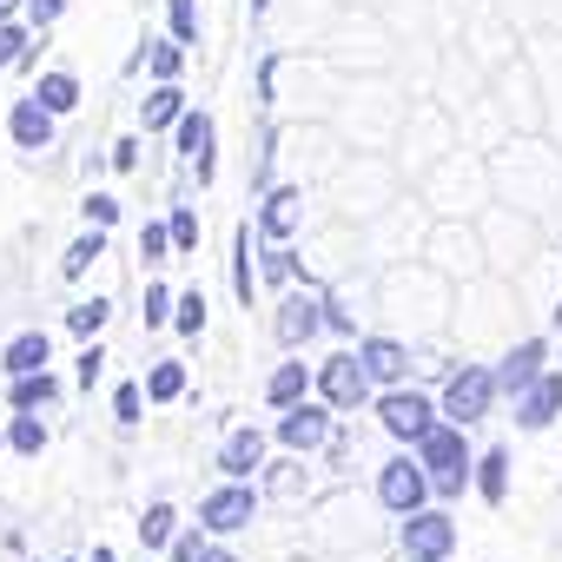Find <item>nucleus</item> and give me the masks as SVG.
Listing matches in <instances>:
<instances>
[{
  "label": "nucleus",
  "instance_id": "18",
  "mask_svg": "<svg viewBox=\"0 0 562 562\" xmlns=\"http://www.w3.org/2000/svg\"><path fill=\"white\" fill-rule=\"evenodd\" d=\"M292 225H299V192H271V199H265V232L285 238Z\"/></svg>",
  "mask_w": 562,
  "mask_h": 562
},
{
  "label": "nucleus",
  "instance_id": "43",
  "mask_svg": "<svg viewBox=\"0 0 562 562\" xmlns=\"http://www.w3.org/2000/svg\"><path fill=\"white\" fill-rule=\"evenodd\" d=\"M8 14H14V0H0V21H8Z\"/></svg>",
  "mask_w": 562,
  "mask_h": 562
},
{
  "label": "nucleus",
  "instance_id": "28",
  "mask_svg": "<svg viewBox=\"0 0 562 562\" xmlns=\"http://www.w3.org/2000/svg\"><path fill=\"white\" fill-rule=\"evenodd\" d=\"M172 34H179V41L199 34V8H192V0H172Z\"/></svg>",
  "mask_w": 562,
  "mask_h": 562
},
{
  "label": "nucleus",
  "instance_id": "3",
  "mask_svg": "<svg viewBox=\"0 0 562 562\" xmlns=\"http://www.w3.org/2000/svg\"><path fill=\"white\" fill-rule=\"evenodd\" d=\"M424 490H430V476H424V463H411V457L384 463V476H378V496H384L397 516H411V509L424 503Z\"/></svg>",
  "mask_w": 562,
  "mask_h": 562
},
{
  "label": "nucleus",
  "instance_id": "40",
  "mask_svg": "<svg viewBox=\"0 0 562 562\" xmlns=\"http://www.w3.org/2000/svg\"><path fill=\"white\" fill-rule=\"evenodd\" d=\"M172 555H179V562H199V555H205V542H199V536H179V549H172Z\"/></svg>",
  "mask_w": 562,
  "mask_h": 562
},
{
  "label": "nucleus",
  "instance_id": "5",
  "mask_svg": "<svg viewBox=\"0 0 562 562\" xmlns=\"http://www.w3.org/2000/svg\"><path fill=\"white\" fill-rule=\"evenodd\" d=\"M318 384H325V397H331L338 411H351V404L364 397V384H371V371H364V358H331V364L318 371Z\"/></svg>",
  "mask_w": 562,
  "mask_h": 562
},
{
  "label": "nucleus",
  "instance_id": "14",
  "mask_svg": "<svg viewBox=\"0 0 562 562\" xmlns=\"http://www.w3.org/2000/svg\"><path fill=\"white\" fill-rule=\"evenodd\" d=\"M555 411H562V378H542V384H529V397H522V411H516V417H522L529 430H542Z\"/></svg>",
  "mask_w": 562,
  "mask_h": 562
},
{
  "label": "nucleus",
  "instance_id": "42",
  "mask_svg": "<svg viewBox=\"0 0 562 562\" xmlns=\"http://www.w3.org/2000/svg\"><path fill=\"white\" fill-rule=\"evenodd\" d=\"M93 562H113V549H93Z\"/></svg>",
  "mask_w": 562,
  "mask_h": 562
},
{
  "label": "nucleus",
  "instance_id": "37",
  "mask_svg": "<svg viewBox=\"0 0 562 562\" xmlns=\"http://www.w3.org/2000/svg\"><path fill=\"white\" fill-rule=\"evenodd\" d=\"M153 74L172 80V74H179V47H153Z\"/></svg>",
  "mask_w": 562,
  "mask_h": 562
},
{
  "label": "nucleus",
  "instance_id": "24",
  "mask_svg": "<svg viewBox=\"0 0 562 562\" xmlns=\"http://www.w3.org/2000/svg\"><path fill=\"white\" fill-rule=\"evenodd\" d=\"M100 251H106V238H100V232H93V238H80V245H74V251H67V265H60V271H67V278H80V271H87V265H93V258H100Z\"/></svg>",
  "mask_w": 562,
  "mask_h": 562
},
{
  "label": "nucleus",
  "instance_id": "15",
  "mask_svg": "<svg viewBox=\"0 0 562 562\" xmlns=\"http://www.w3.org/2000/svg\"><path fill=\"white\" fill-rule=\"evenodd\" d=\"M0 364H8L14 378H27V371H41V364H47V331H21V338L8 345V358H0Z\"/></svg>",
  "mask_w": 562,
  "mask_h": 562
},
{
  "label": "nucleus",
  "instance_id": "16",
  "mask_svg": "<svg viewBox=\"0 0 562 562\" xmlns=\"http://www.w3.org/2000/svg\"><path fill=\"white\" fill-rule=\"evenodd\" d=\"M179 146L199 159V179H205V172H212V120H205V113H186V120H179Z\"/></svg>",
  "mask_w": 562,
  "mask_h": 562
},
{
  "label": "nucleus",
  "instance_id": "30",
  "mask_svg": "<svg viewBox=\"0 0 562 562\" xmlns=\"http://www.w3.org/2000/svg\"><path fill=\"white\" fill-rule=\"evenodd\" d=\"M199 325H205V299L192 292V299H179V331H192V338H199Z\"/></svg>",
  "mask_w": 562,
  "mask_h": 562
},
{
  "label": "nucleus",
  "instance_id": "19",
  "mask_svg": "<svg viewBox=\"0 0 562 562\" xmlns=\"http://www.w3.org/2000/svg\"><path fill=\"white\" fill-rule=\"evenodd\" d=\"M476 490H483L490 503H503V490H509V457H503V450H490V457L476 463Z\"/></svg>",
  "mask_w": 562,
  "mask_h": 562
},
{
  "label": "nucleus",
  "instance_id": "26",
  "mask_svg": "<svg viewBox=\"0 0 562 562\" xmlns=\"http://www.w3.org/2000/svg\"><path fill=\"white\" fill-rule=\"evenodd\" d=\"M8 443H14V450H27V457H34V450H41V443H47V430H41V424H34V417H21V424H14V430H8Z\"/></svg>",
  "mask_w": 562,
  "mask_h": 562
},
{
  "label": "nucleus",
  "instance_id": "23",
  "mask_svg": "<svg viewBox=\"0 0 562 562\" xmlns=\"http://www.w3.org/2000/svg\"><path fill=\"white\" fill-rule=\"evenodd\" d=\"M172 120H179V87H159L146 100V126H172Z\"/></svg>",
  "mask_w": 562,
  "mask_h": 562
},
{
  "label": "nucleus",
  "instance_id": "29",
  "mask_svg": "<svg viewBox=\"0 0 562 562\" xmlns=\"http://www.w3.org/2000/svg\"><path fill=\"white\" fill-rule=\"evenodd\" d=\"M166 245H172V225H146L139 232V258H159Z\"/></svg>",
  "mask_w": 562,
  "mask_h": 562
},
{
  "label": "nucleus",
  "instance_id": "35",
  "mask_svg": "<svg viewBox=\"0 0 562 562\" xmlns=\"http://www.w3.org/2000/svg\"><path fill=\"white\" fill-rule=\"evenodd\" d=\"M172 312V299H166V285H146V325H159Z\"/></svg>",
  "mask_w": 562,
  "mask_h": 562
},
{
  "label": "nucleus",
  "instance_id": "33",
  "mask_svg": "<svg viewBox=\"0 0 562 562\" xmlns=\"http://www.w3.org/2000/svg\"><path fill=\"white\" fill-rule=\"evenodd\" d=\"M265 278H271V285H285V278H292V251H265Z\"/></svg>",
  "mask_w": 562,
  "mask_h": 562
},
{
  "label": "nucleus",
  "instance_id": "17",
  "mask_svg": "<svg viewBox=\"0 0 562 562\" xmlns=\"http://www.w3.org/2000/svg\"><path fill=\"white\" fill-rule=\"evenodd\" d=\"M34 100H41L47 113H74V106H80V87H74V74H47V80L34 87Z\"/></svg>",
  "mask_w": 562,
  "mask_h": 562
},
{
  "label": "nucleus",
  "instance_id": "10",
  "mask_svg": "<svg viewBox=\"0 0 562 562\" xmlns=\"http://www.w3.org/2000/svg\"><path fill=\"white\" fill-rule=\"evenodd\" d=\"M536 364H542V345H536V338H529V345H516V351L503 358V371H496V391H509V397H516V391H529V384H536Z\"/></svg>",
  "mask_w": 562,
  "mask_h": 562
},
{
  "label": "nucleus",
  "instance_id": "22",
  "mask_svg": "<svg viewBox=\"0 0 562 562\" xmlns=\"http://www.w3.org/2000/svg\"><path fill=\"white\" fill-rule=\"evenodd\" d=\"M172 522H179V516H172L166 503H153V509H146V522H139V542H146V549H159V542L172 536Z\"/></svg>",
  "mask_w": 562,
  "mask_h": 562
},
{
  "label": "nucleus",
  "instance_id": "13",
  "mask_svg": "<svg viewBox=\"0 0 562 562\" xmlns=\"http://www.w3.org/2000/svg\"><path fill=\"white\" fill-rule=\"evenodd\" d=\"M358 358H364V371H371L378 384H397V378H404V364H411V358H404V345H391V338H371Z\"/></svg>",
  "mask_w": 562,
  "mask_h": 562
},
{
  "label": "nucleus",
  "instance_id": "6",
  "mask_svg": "<svg viewBox=\"0 0 562 562\" xmlns=\"http://www.w3.org/2000/svg\"><path fill=\"white\" fill-rule=\"evenodd\" d=\"M384 430H391V437H424V430H430V404H424L417 391H391V397H384Z\"/></svg>",
  "mask_w": 562,
  "mask_h": 562
},
{
  "label": "nucleus",
  "instance_id": "36",
  "mask_svg": "<svg viewBox=\"0 0 562 562\" xmlns=\"http://www.w3.org/2000/svg\"><path fill=\"white\" fill-rule=\"evenodd\" d=\"M8 60H21V27L0 21V67H8Z\"/></svg>",
  "mask_w": 562,
  "mask_h": 562
},
{
  "label": "nucleus",
  "instance_id": "8",
  "mask_svg": "<svg viewBox=\"0 0 562 562\" xmlns=\"http://www.w3.org/2000/svg\"><path fill=\"white\" fill-rule=\"evenodd\" d=\"M325 430H331V424H325V411H318V404H292V417L278 424V437H285L292 450H312V443H325Z\"/></svg>",
  "mask_w": 562,
  "mask_h": 562
},
{
  "label": "nucleus",
  "instance_id": "20",
  "mask_svg": "<svg viewBox=\"0 0 562 562\" xmlns=\"http://www.w3.org/2000/svg\"><path fill=\"white\" fill-rule=\"evenodd\" d=\"M265 397H271V404H299V397H305V364H285V371H271Z\"/></svg>",
  "mask_w": 562,
  "mask_h": 562
},
{
  "label": "nucleus",
  "instance_id": "39",
  "mask_svg": "<svg viewBox=\"0 0 562 562\" xmlns=\"http://www.w3.org/2000/svg\"><path fill=\"white\" fill-rule=\"evenodd\" d=\"M60 8H67V0H27V14H34V21H41V27H47V21H54V14H60Z\"/></svg>",
  "mask_w": 562,
  "mask_h": 562
},
{
  "label": "nucleus",
  "instance_id": "27",
  "mask_svg": "<svg viewBox=\"0 0 562 562\" xmlns=\"http://www.w3.org/2000/svg\"><path fill=\"white\" fill-rule=\"evenodd\" d=\"M67 325L87 338V331H100V325H106V305H74V312H67Z\"/></svg>",
  "mask_w": 562,
  "mask_h": 562
},
{
  "label": "nucleus",
  "instance_id": "7",
  "mask_svg": "<svg viewBox=\"0 0 562 562\" xmlns=\"http://www.w3.org/2000/svg\"><path fill=\"white\" fill-rule=\"evenodd\" d=\"M205 529H245L251 522V490H218V496H205Z\"/></svg>",
  "mask_w": 562,
  "mask_h": 562
},
{
  "label": "nucleus",
  "instance_id": "44",
  "mask_svg": "<svg viewBox=\"0 0 562 562\" xmlns=\"http://www.w3.org/2000/svg\"><path fill=\"white\" fill-rule=\"evenodd\" d=\"M251 8H265V0H251Z\"/></svg>",
  "mask_w": 562,
  "mask_h": 562
},
{
  "label": "nucleus",
  "instance_id": "21",
  "mask_svg": "<svg viewBox=\"0 0 562 562\" xmlns=\"http://www.w3.org/2000/svg\"><path fill=\"white\" fill-rule=\"evenodd\" d=\"M47 397H54V378H47V371L14 378V404H21V411H34V404H47Z\"/></svg>",
  "mask_w": 562,
  "mask_h": 562
},
{
  "label": "nucleus",
  "instance_id": "32",
  "mask_svg": "<svg viewBox=\"0 0 562 562\" xmlns=\"http://www.w3.org/2000/svg\"><path fill=\"white\" fill-rule=\"evenodd\" d=\"M172 245H179V251L199 245V218H192V212H172Z\"/></svg>",
  "mask_w": 562,
  "mask_h": 562
},
{
  "label": "nucleus",
  "instance_id": "11",
  "mask_svg": "<svg viewBox=\"0 0 562 562\" xmlns=\"http://www.w3.org/2000/svg\"><path fill=\"white\" fill-rule=\"evenodd\" d=\"M258 457H265L258 430H232V437H225V450H218V470H225V476H251V470H258Z\"/></svg>",
  "mask_w": 562,
  "mask_h": 562
},
{
  "label": "nucleus",
  "instance_id": "38",
  "mask_svg": "<svg viewBox=\"0 0 562 562\" xmlns=\"http://www.w3.org/2000/svg\"><path fill=\"white\" fill-rule=\"evenodd\" d=\"M120 424H139V391H133V384L120 391Z\"/></svg>",
  "mask_w": 562,
  "mask_h": 562
},
{
  "label": "nucleus",
  "instance_id": "2",
  "mask_svg": "<svg viewBox=\"0 0 562 562\" xmlns=\"http://www.w3.org/2000/svg\"><path fill=\"white\" fill-rule=\"evenodd\" d=\"M450 542H457V522H450V516H437V509H411V522H404V549H411L417 562L450 555Z\"/></svg>",
  "mask_w": 562,
  "mask_h": 562
},
{
  "label": "nucleus",
  "instance_id": "4",
  "mask_svg": "<svg viewBox=\"0 0 562 562\" xmlns=\"http://www.w3.org/2000/svg\"><path fill=\"white\" fill-rule=\"evenodd\" d=\"M490 397H496V378H490V371H463V378H450L443 411H450L457 424H476V417L490 411Z\"/></svg>",
  "mask_w": 562,
  "mask_h": 562
},
{
  "label": "nucleus",
  "instance_id": "34",
  "mask_svg": "<svg viewBox=\"0 0 562 562\" xmlns=\"http://www.w3.org/2000/svg\"><path fill=\"white\" fill-rule=\"evenodd\" d=\"M87 218H93V225H113V218H120V205H113L106 192H93V199H87Z\"/></svg>",
  "mask_w": 562,
  "mask_h": 562
},
{
  "label": "nucleus",
  "instance_id": "31",
  "mask_svg": "<svg viewBox=\"0 0 562 562\" xmlns=\"http://www.w3.org/2000/svg\"><path fill=\"white\" fill-rule=\"evenodd\" d=\"M238 299H251V232H238Z\"/></svg>",
  "mask_w": 562,
  "mask_h": 562
},
{
  "label": "nucleus",
  "instance_id": "41",
  "mask_svg": "<svg viewBox=\"0 0 562 562\" xmlns=\"http://www.w3.org/2000/svg\"><path fill=\"white\" fill-rule=\"evenodd\" d=\"M199 562H232V555H218V549H205V555H199Z\"/></svg>",
  "mask_w": 562,
  "mask_h": 562
},
{
  "label": "nucleus",
  "instance_id": "9",
  "mask_svg": "<svg viewBox=\"0 0 562 562\" xmlns=\"http://www.w3.org/2000/svg\"><path fill=\"white\" fill-rule=\"evenodd\" d=\"M14 139H21L27 153H47V139H54V113H47L41 100H21V106H14Z\"/></svg>",
  "mask_w": 562,
  "mask_h": 562
},
{
  "label": "nucleus",
  "instance_id": "25",
  "mask_svg": "<svg viewBox=\"0 0 562 562\" xmlns=\"http://www.w3.org/2000/svg\"><path fill=\"white\" fill-rule=\"evenodd\" d=\"M146 391H153V397L166 404V397H179V391H186V371H179V364H159V371L146 378Z\"/></svg>",
  "mask_w": 562,
  "mask_h": 562
},
{
  "label": "nucleus",
  "instance_id": "1",
  "mask_svg": "<svg viewBox=\"0 0 562 562\" xmlns=\"http://www.w3.org/2000/svg\"><path fill=\"white\" fill-rule=\"evenodd\" d=\"M417 463L430 470V483L443 490V496H457L463 490V476H470V457H463V430H424L417 437Z\"/></svg>",
  "mask_w": 562,
  "mask_h": 562
},
{
  "label": "nucleus",
  "instance_id": "12",
  "mask_svg": "<svg viewBox=\"0 0 562 562\" xmlns=\"http://www.w3.org/2000/svg\"><path fill=\"white\" fill-rule=\"evenodd\" d=\"M318 299H285V312H278V338H285V345H305L312 331H318Z\"/></svg>",
  "mask_w": 562,
  "mask_h": 562
}]
</instances>
